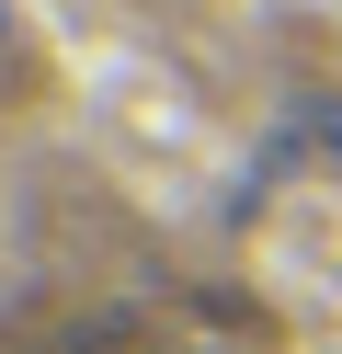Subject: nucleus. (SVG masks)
Masks as SVG:
<instances>
[{"mask_svg":"<svg viewBox=\"0 0 342 354\" xmlns=\"http://www.w3.org/2000/svg\"><path fill=\"white\" fill-rule=\"evenodd\" d=\"M296 138L342 160V92H296Z\"/></svg>","mask_w":342,"mask_h":354,"instance_id":"obj_1","label":"nucleus"},{"mask_svg":"<svg viewBox=\"0 0 342 354\" xmlns=\"http://www.w3.org/2000/svg\"><path fill=\"white\" fill-rule=\"evenodd\" d=\"M12 92H23V12L0 0V103H12Z\"/></svg>","mask_w":342,"mask_h":354,"instance_id":"obj_2","label":"nucleus"}]
</instances>
